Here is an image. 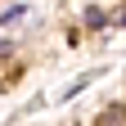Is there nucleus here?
I'll return each instance as SVG.
<instances>
[{"label":"nucleus","mask_w":126,"mask_h":126,"mask_svg":"<svg viewBox=\"0 0 126 126\" xmlns=\"http://www.w3.org/2000/svg\"><path fill=\"white\" fill-rule=\"evenodd\" d=\"M27 18V5H9L5 14H0V27H14V23H23Z\"/></svg>","instance_id":"f03ea898"},{"label":"nucleus","mask_w":126,"mask_h":126,"mask_svg":"<svg viewBox=\"0 0 126 126\" xmlns=\"http://www.w3.org/2000/svg\"><path fill=\"white\" fill-rule=\"evenodd\" d=\"M5 59H14V41H9V36H0V63H5Z\"/></svg>","instance_id":"7ed1b4c3"},{"label":"nucleus","mask_w":126,"mask_h":126,"mask_svg":"<svg viewBox=\"0 0 126 126\" xmlns=\"http://www.w3.org/2000/svg\"><path fill=\"white\" fill-rule=\"evenodd\" d=\"M81 23H86L90 32H104V27H108V9H99V5H90V9L81 14Z\"/></svg>","instance_id":"f257e3e1"},{"label":"nucleus","mask_w":126,"mask_h":126,"mask_svg":"<svg viewBox=\"0 0 126 126\" xmlns=\"http://www.w3.org/2000/svg\"><path fill=\"white\" fill-rule=\"evenodd\" d=\"M108 27H126V9H117V14H108Z\"/></svg>","instance_id":"20e7f679"}]
</instances>
